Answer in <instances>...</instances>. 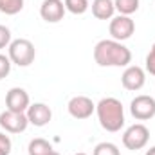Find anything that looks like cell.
I'll list each match as a JSON object with an SVG mask.
<instances>
[{
    "instance_id": "11",
    "label": "cell",
    "mask_w": 155,
    "mask_h": 155,
    "mask_svg": "<svg viewBox=\"0 0 155 155\" xmlns=\"http://www.w3.org/2000/svg\"><path fill=\"white\" fill-rule=\"evenodd\" d=\"M65 11H67L65 4L61 0H43L40 5V16L49 24H56V22L63 20Z\"/></svg>"
},
{
    "instance_id": "4",
    "label": "cell",
    "mask_w": 155,
    "mask_h": 155,
    "mask_svg": "<svg viewBox=\"0 0 155 155\" xmlns=\"http://www.w3.org/2000/svg\"><path fill=\"white\" fill-rule=\"evenodd\" d=\"M150 141V130L143 123H135L128 126L123 134V144L128 150H141Z\"/></svg>"
},
{
    "instance_id": "14",
    "label": "cell",
    "mask_w": 155,
    "mask_h": 155,
    "mask_svg": "<svg viewBox=\"0 0 155 155\" xmlns=\"http://www.w3.org/2000/svg\"><path fill=\"white\" fill-rule=\"evenodd\" d=\"M27 152H29V155H51L54 150H52V146H51L49 141H45L41 137H36V139H33L29 143Z\"/></svg>"
},
{
    "instance_id": "18",
    "label": "cell",
    "mask_w": 155,
    "mask_h": 155,
    "mask_svg": "<svg viewBox=\"0 0 155 155\" xmlns=\"http://www.w3.org/2000/svg\"><path fill=\"white\" fill-rule=\"evenodd\" d=\"M92 155H121V152L114 143H99L94 148Z\"/></svg>"
},
{
    "instance_id": "8",
    "label": "cell",
    "mask_w": 155,
    "mask_h": 155,
    "mask_svg": "<svg viewBox=\"0 0 155 155\" xmlns=\"http://www.w3.org/2000/svg\"><path fill=\"white\" fill-rule=\"evenodd\" d=\"M29 105H31V99H29V94L24 88L13 87V88L7 90V94H5V107H7V110L25 114Z\"/></svg>"
},
{
    "instance_id": "7",
    "label": "cell",
    "mask_w": 155,
    "mask_h": 155,
    "mask_svg": "<svg viewBox=\"0 0 155 155\" xmlns=\"http://www.w3.org/2000/svg\"><path fill=\"white\" fill-rule=\"evenodd\" d=\"M0 126L9 134H20V132H25V128L29 126V119L22 112L4 110L0 114Z\"/></svg>"
},
{
    "instance_id": "22",
    "label": "cell",
    "mask_w": 155,
    "mask_h": 155,
    "mask_svg": "<svg viewBox=\"0 0 155 155\" xmlns=\"http://www.w3.org/2000/svg\"><path fill=\"white\" fill-rule=\"evenodd\" d=\"M9 43H11V31L5 25H0V49L9 47Z\"/></svg>"
},
{
    "instance_id": "6",
    "label": "cell",
    "mask_w": 155,
    "mask_h": 155,
    "mask_svg": "<svg viewBox=\"0 0 155 155\" xmlns=\"http://www.w3.org/2000/svg\"><path fill=\"white\" fill-rule=\"evenodd\" d=\"M108 31H110V35H112V40H116V41H124V40H128L134 35V31H135V22H134L130 16L119 15V16H114V18L110 20Z\"/></svg>"
},
{
    "instance_id": "13",
    "label": "cell",
    "mask_w": 155,
    "mask_h": 155,
    "mask_svg": "<svg viewBox=\"0 0 155 155\" xmlns=\"http://www.w3.org/2000/svg\"><path fill=\"white\" fill-rule=\"evenodd\" d=\"M116 13L114 0H92V15L97 20H112Z\"/></svg>"
},
{
    "instance_id": "24",
    "label": "cell",
    "mask_w": 155,
    "mask_h": 155,
    "mask_svg": "<svg viewBox=\"0 0 155 155\" xmlns=\"http://www.w3.org/2000/svg\"><path fill=\"white\" fill-rule=\"evenodd\" d=\"M74 155H87V153H83V152H79V153H74Z\"/></svg>"
},
{
    "instance_id": "21",
    "label": "cell",
    "mask_w": 155,
    "mask_h": 155,
    "mask_svg": "<svg viewBox=\"0 0 155 155\" xmlns=\"http://www.w3.org/2000/svg\"><path fill=\"white\" fill-rule=\"evenodd\" d=\"M144 63H146V71H148L152 76H155V43L152 45V49H150V52H148Z\"/></svg>"
},
{
    "instance_id": "17",
    "label": "cell",
    "mask_w": 155,
    "mask_h": 155,
    "mask_svg": "<svg viewBox=\"0 0 155 155\" xmlns=\"http://www.w3.org/2000/svg\"><path fill=\"white\" fill-rule=\"evenodd\" d=\"M65 9L72 15H83L88 9V0H65Z\"/></svg>"
},
{
    "instance_id": "9",
    "label": "cell",
    "mask_w": 155,
    "mask_h": 155,
    "mask_svg": "<svg viewBox=\"0 0 155 155\" xmlns=\"http://www.w3.org/2000/svg\"><path fill=\"white\" fill-rule=\"evenodd\" d=\"M67 110L69 114L74 117V119H88V117L94 114L96 110V105L90 97L87 96H74L69 105H67Z\"/></svg>"
},
{
    "instance_id": "10",
    "label": "cell",
    "mask_w": 155,
    "mask_h": 155,
    "mask_svg": "<svg viewBox=\"0 0 155 155\" xmlns=\"http://www.w3.org/2000/svg\"><path fill=\"white\" fill-rule=\"evenodd\" d=\"M121 83L126 90H132V92L141 90L146 83V72L137 65H128L121 76Z\"/></svg>"
},
{
    "instance_id": "1",
    "label": "cell",
    "mask_w": 155,
    "mask_h": 155,
    "mask_svg": "<svg viewBox=\"0 0 155 155\" xmlns=\"http://www.w3.org/2000/svg\"><path fill=\"white\" fill-rule=\"evenodd\" d=\"M94 61L99 67H126L132 61V52L116 40H101L94 47Z\"/></svg>"
},
{
    "instance_id": "20",
    "label": "cell",
    "mask_w": 155,
    "mask_h": 155,
    "mask_svg": "<svg viewBox=\"0 0 155 155\" xmlns=\"http://www.w3.org/2000/svg\"><path fill=\"white\" fill-rule=\"evenodd\" d=\"M11 146H13V143H11L9 135L0 134V155H9L11 153Z\"/></svg>"
},
{
    "instance_id": "5",
    "label": "cell",
    "mask_w": 155,
    "mask_h": 155,
    "mask_svg": "<svg viewBox=\"0 0 155 155\" xmlns=\"http://www.w3.org/2000/svg\"><path fill=\"white\" fill-rule=\"evenodd\" d=\"M130 112L137 121L152 119V117H155V99L152 96H146V94L135 96L130 103Z\"/></svg>"
},
{
    "instance_id": "2",
    "label": "cell",
    "mask_w": 155,
    "mask_h": 155,
    "mask_svg": "<svg viewBox=\"0 0 155 155\" xmlns=\"http://www.w3.org/2000/svg\"><path fill=\"white\" fill-rule=\"evenodd\" d=\"M96 114H97L101 128L107 132H119L124 126L123 103L116 97H103L96 105Z\"/></svg>"
},
{
    "instance_id": "15",
    "label": "cell",
    "mask_w": 155,
    "mask_h": 155,
    "mask_svg": "<svg viewBox=\"0 0 155 155\" xmlns=\"http://www.w3.org/2000/svg\"><path fill=\"white\" fill-rule=\"evenodd\" d=\"M114 5H116V11H119V15L130 16L139 9V0H114Z\"/></svg>"
},
{
    "instance_id": "3",
    "label": "cell",
    "mask_w": 155,
    "mask_h": 155,
    "mask_svg": "<svg viewBox=\"0 0 155 155\" xmlns=\"http://www.w3.org/2000/svg\"><path fill=\"white\" fill-rule=\"evenodd\" d=\"M7 49H9L7 56H9L11 63H15L18 67H29L36 58V49H35L31 40H25V38L13 40Z\"/></svg>"
},
{
    "instance_id": "16",
    "label": "cell",
    "mask_w": 155,
    "mask_h": 155,
    "mask_svg": "<svg viewBox=\"0 0 155 155\" xmlns=\"http://www.w3.org/2000/svg\"><path fill=\"white\" fill-rule=\"evenodd\" d=\"M24 9V0H0V13L16 15Z\"/></svg>"
},
{
    "instance_id": "12",
    "label": "cell",
    "mask_w": 155,
    "mask_h": 155,
    "mask_svg": "<svg viewBox=\"0 0 155 155\" xmlns=\"http://www.w3.org/2000/svg\"><path fill=\"white\" fill-rule=\"evenodd\" d=\"M25 116L29 119V124L45 126V124H49L51 119H52V110H51L45 103H33V105H29Z\"/></svg>"
},
{
    "instance_id": "23",
    "label": "cell",
    "mask_w": 155,
    "mask_h": 155,
    "mask_svg": "<svg viewBox=\"0 0 155 155\" xmlns=\"http://www.w3.org/2000/svg\"><path fill=\"white\" fill-rule=\"evenodd\" d=\"M144 155H155V146H152V148H150V150H148Z\"/></svg>"
},
{
    "instance_id": "19",
    "label": "cell",
    "mask_w": 155,
    "mask_h": 155,
    "mask_svg": "<svg viewBox=\"0 0 155 155\" xmlns=\"http://www.w3.org/2000/svg\"><path fill=\"white\" fill-rule=\"evenodd\" d=\"M11 60H9V56H5V54H0V79H4L5 76H9V72H11Z\"/></svg>"
},
{
    "instance_id": "25",
    "label": "cell",
    "mask_w": 155,
    "mask_h": 155,
    "mask_svg": "<svg viewBox=\"0 0 155 155\" xmlns=\"http://www.w3.org/2000/svg\"><path fill=\"white\" fill-rule=\"evenodd\" d=\"M51 155H60V153H58V152H52V153H51Z\"/></svg>"
}]
</instances>
